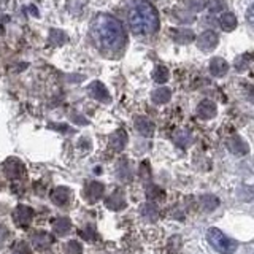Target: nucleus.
<instances>
[{
  "instance_id": "f03ea898",
  "label": "nucleus",
  "mask_w": 254,
  "mask_h": 254,
  "mask_svg": "<svg viewBox=\"0 0 254 254\" xmlns=\"http://www.w3.org/2000/svg\"><path fill=\"white\" fill-rule=\"evenodd\" d=\"M129 26L133 34L151 35L159 29V14L148 2H138L130 8Z\"/></svg>"
},
{
  "instance_id": "2eb2a0df",
  "label": "nucleus",
  "mask_w": 254,
  "mask_h": 254,
  "mask_svg": "<svg viewBox=\"0 0 254 254\" xmlns=\"http://www.w3.org/2000/svg\"><path fill=\"white\" fill-rule=\"evenodd\" d=\"M107 205L110 208H123L124 206V197L121 192H113L107 198Z\"/></svg>"
},
{
  "instance_id": "20e7f679",
  "label": "nucleus",
  "mask_w": 254,
  "mask_h": 254,
  "mask_svg": "<svg viewBox=\"0 0 254 254\" xmlns=\"http://www.w3.org/2000/svg\"><path fill=\"white\" fill-rule=\"evenodd\" d=\"M13 219L18 226H29L30 221L34 219V210L27 205H19L18 208L13 211Z\"/></svg>"
},
{
  "instance_id": "f257e3e1",
  "label": "nucleus",
  "mask_w": 254,
  "mask_h": 254,
  "mask_svg": "<svg viewBox=\"0 0 254 254\" xmlns=\"http://www.w3.org/2000/svg\"><path fill=\"white\" fill-rule=\"evenodd\" d=\"M92 38L103 50H119L126 42L123 24L110 14H99L92 22Z\"/></svg>"
},
{
  "instance_id": "a211bd4d",
  "label": "nucleus",
  "mask_w": 254,
  "mask_h": 254,
  "mask_svg": "<svg viewBox=\"0 0 254 254\" xmlns=\"http://www.w3.org/2000/svg\"><path fill=\"white\" fill-rule=\"evenodd\" d=\"M64 253H65V254H81L83 248H81V245H79L78 242H68L65 245V248H64Z\"/></svg>"
},
{
  "instance_id": "6ab92c4d",
  "label": "nucleus",
  "mask_w": 254,
  "mask_h": 254,
  "mask_svg": "<svg viewBox=\"0 0 254 254\" xmlns=\"http://www.w3.org/2000/svg\"><path fill=\"white\" fill-rule=\"evenodd\" d=\"M11 254H30V248H29V246H27L26 243L19 242V243H16V245L13 246Z\"/></svg>"
},
{
  "instance_id": "0eeeda50",
  "label": "nucleus",
  "mask_w": 254,
  "mask_h": 254,
  "mask_svg": "<svg viewBox=\"0 0 254 254\" xmlns=\"http://www.w3.org/2000/svg\"><path fill=\"white\" fill-rule=\"evenodd\" d=\"M135 127H137V130L145 135V137H151V135L154 133V124L149 121L148 118H138L137 121H135Z\"/></svg>"
},
{
  "instance_id": "423d86ee",
  "label": "nucleus",
  "mask_w": 254,
  "mask_h": 254,
  "mask_svg": "<svg viewBox=\"0 0 254 254\" xmlns=\"http://www.w3.org/2000/svg\"><path fill=\"white\" fill-rule=\"evenodd\" d=\"M102 192H103V186L100 185V183H97V181H92V183H89V185L86 186V198L89 202L99 200Z\"/></svg>"
},
{
  "instance_id": "4468645a",
  "label": "nucleus",
  "mask_w": 254,
  "mask_h": 254,
  "mask_svg": "<svg viewBox=\"0 0 254 254\" xmlns=\"http://www.w3.org/2000/svg\"><path fill=\"white\" fill-rule=\"evenodd\" d=\"M219 22H221V26L224 30H232L237 26V19H235V16L232 13H224L221 16Z\"/></svg>"
},
{
  "instance_id": "f8f14e48",
  "label": "nucleus",
  "mask_w": 254,
  "mask_h": 254,
  "mask_svg": "<svg viewBox=\"0 0 254 254\" xmlns=\"http://www.w3.org/2000/svg\"><path fill=\"white\" fill-rule=\"evenodd\" d=\"M227 68H229V65H227V62H226L224 59L216 58V59H213V61H211L210 70H211V73H213V75H216V76L226 75Z\"/></svg>"
},
{
  "instance_id": "6e6552de",
  "label": "nucleus",
  "mask_w": 254,
  "mask_h": 254,
  "mask_svg": "<svg viewBox=\"0 0 254 254\" xmlns=\"http://www.w3.org/2000/svg\"><path fill=\"white\" fill-rule=\"evenodd\" d=\"M197 113L200 118H205V119H210L216 115V105H214L213 102L210 100H203L200 105L197 108Z\"/></svg>"
},
{
  "instance_id": "f3484780",
  "label": "nucleus",
  "mask_w": 254,
  "mask_h": 254,
  "mask_svg": "<svg viewBox=\"0 0 254 254\" xmlns=\"http://www.w3.org/2000/svg\"><path fill=\"white\" fill-rule=\"evenodd\" d=\"M153 76H154V81H157V83H165L167 78H169V70H167L164 65H159V67H156Z\"/></svg>"
},
{
  "instance_id": "7ed1b4c3",
  "label": "nucleus",
  "mask_w": 254,
  "mask_h": 254,
  "mask_svg": "<svg viewBox=\"0 0 254 254\" xmlns=\"http://www.w3.org/2000/svg\"><path fill=\"white\" fill-rule=\"evenodd\" d=\"M206 238H208V242L211 243V246L214 250H218L219 253H224V254H230L237 250V243L232 240V238H229L227 235H224L221 232L219 229H210L208 234H206Z\"/></svg>"
},
{
  "instance_id": "1a4fd4ad",
  "label": "nucleus",
  "mask_w": 254,
  "mask_h": 254,
  "mask_svg": "<svg viewBox=\"0 0 254 254\" xmlns=\"http://www.w3.org/2000/svg\"><path fill=\"white\" fill-rule=\"evenodd\" d=\"M51 198H53L54 203L65 205L68 202V198H70V190L67 188H56L53 190V194H51Z\"/></svg>"
},
{
  "instance_id": "dca6fc26",
  "label": "nucleus",
  "mask_w": 254,
  "mask_h": 254,
  "mask_svg": "<svg viewBox=\"0 0 254 254\" xmlns=\"http://www.w3.org/2000/svg\"><path fill=\"white\" fill-rule=\"evenodd\" d=\"M153 100L156 103H165L170 100V91L169 89H157L153 92Z\"/></svg>"
},
{
  "instance_id": "39448f33",
  "label": "nucleus",
  "mask_w": 254,
  "mask_h": 254,
  "mask_svg": "<svg viewBox=\"0 0 254 254\" xmlns=\"http://www.w3.org/2000/svg\"><path fill=\"white\" fill-rule=\"evenodd\" d=\"M32 245H34L37 250L45 251L53 245V235L48 234V232H43V230L35 232L34 235H32Z\"/></svg>"
},
{
  "instance_id": "ddd939ff",
  "label": "nucleus",
  "mask_w": 254,
  "mask_h": 254,
  "mask_svg": "<svg viewBox=\"0 0 254 254\" xmlns=\"http://www.w3.org/2000/svg\"><path fill=\"white\" fill-rule=\"evenodd\" d=\"M70 227H71V222H70V219H67V218H59V219L53 224L54 232L58 234V235L67 234L68 230H70Z\"/></svg>"
},
{
  "instance_id": "9b49d317",
  "label": "nucleus",
  "mask_w": 254,
  "mask_h": 254,
  "mask_svg": "<svg viewBox=\"0 0 254 254\" xmlns=\"http://www.w3.org/2000/svg\"><path fill=\"white\" fill-rule=\"evenodd\" d=\"M13 161H14V159H10V161H6L5 165H3V170H5V173H6L10 178L19 177V175H22V172H24L22 164L18 161V162H16V167H13Z\"/></svg>"
},
{
  "instance_id": "9d476101",
  "label": "nucleus",
  "mask_w": 254,
  "mask_h": 254,
  "mask_svg": "<svg viewBox=\"0 0 254 254\" xmlns=\"http://www.w3.org/2000/svg\"><path fill=\"white\" fill-rule=\"evenodd\" d=\"M218 45V37L213 34V32H206L200 37L198 40V46L202 48V50H213L214 46Z\"/></svg>"
}]
</instances>
